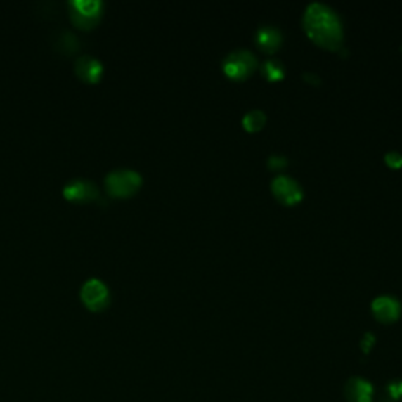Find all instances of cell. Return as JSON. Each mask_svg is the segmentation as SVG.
<instances>
[{
	"instance_id": "6da1fadb",
	"label": "cell",
	"mask_w": 402,
	"mask_h": 402,
	"mask_svg": "<svg viewBox=\"0 0 402 402\" xmlns=\"http://www.w3.org/2000/svg\"><path fill=\"white\" fill-rule=\"evenodd\" d=\"M308 38L327 51H338L343 44V27L337 13L323 4H311L304 16Z\"/></svg>"
},
{
	"instance_id": "7a4b0ae2",
	"label": "cell",
	"mask_w": 402,
	"mask_h": 402,
	"mask_svg": "<svg viewBox=\"0 0 402 402\" xmlns=\"http://www.w3.org/2000/svg\"><path fill=\"white\" fill-rule=\"evenodd\" d=\"M142 186L140 173L129 169H118L105 176V189L112 197L124 198L136 193Z\"/></svg>"
},
{
	"instance_id": "3957f363",
	"label": "cell",
	"mask_w": 402,
	"mask_h": 402,
	"mask_svg": "<svg viewBox=\"0 0 402 402\" xmlns=\"http://www.w3.org/2000/svg\"><path fill=\"white\" fill-rule=\"evenodd\" d=\"M70 13L72 22L76 25L82 29H91L103 16V2L99 0H71Z\"/></svg>"
},
{
	"instance_id": "277c9868",
	"label": "cell",
	"mask_w": 402,
	"mask_h": 402,
	"mask_svg": "<svg viewBox=\"0 0 402 402\" xmlns=\"http://www.w3.org/2000/svg\"><path fill=\"white\" fill-rule=\"evenodd\" d=\"M257 70V58L249 51H236L230 53L223 62V72L233 80H244Z\"/></svg>"
},
{
	"instance_id": "5b68a950",
	"label": "cell",
	"mask_w": 402,
	"mask_h": 402,
	"mask_svg": "<svg viewBox=\"0 0 402 402\" xmlns=\"http://www.w3.org/2000/svg\"><path fill=\"white\" fill-rule=\"evenodd\" d=\"M80 297L85 304L86 308H90L91 311H100L110 304V292L109 287L105 286L104 281L98 278L86 280L82 291H80Z\"/></svg>"
},
{
	"instance_id": "8992f818",
	"label": "cell",
	"mask_w": 402,
	"mask_h": 402,
	"mask_svg": "<svg viewBox=\"0 0 402 402\" xmlns=\"http://www.w3.org/2000/svg\"><path fill=\"white\" fill-rule=\"evenodd\" d=\"M272 192L275 198L283 205H297L304 197L299 183L291 179L290 176H278L273 179Z\"/></svg>"
},
{
	"instance_id": "52a82bcc",
	"label": "cell",
	"mask_w": 402,
	"mask_h": 402,
	"mask_svg": "<svg viewBox=\"0 0 402 402\" xmlns=\"http://www.w3.org/2000/svg\"><path fill=\"white\" fill-rule=\"evenodd\" d=\"M63 195L71 201H95L99 200V189L91 181L72 179L63 187Z\"/></svg>"
},
{
	"instance_id": "ba28073f",
	"label": "cell",
	"mask_w": 402,
	"mask_h": 402,
	"mask_svg": "<svg viewBox=\"0 0 402 402\" xmlns=\"http://www.w3.org/2000/svg\"><path fill=\"white\" fill-rule=\"evenodd\" d=\"M372 314L379 323L391 324L394 320H398L401 316V305L396 299L382 296L372 302Z\"/></svg>"
},
{
	"instance_id": "9c48e42d",
	"label": "cell",
	"mask_w": 402,
	"mask_h": 402,
	"mask_svg": "<svg viewBox=\"0 0 402 402\" xmlns=\"http://www.w3.org/2000/svg\"><path fill=\"white\" fill-rule=\"evenodd\" d=\"M74 71L80 79L85 80V82H98L100 76H103L104 66L98 58L84 53V56H79L76 58Z\"/></svg>"
},
{
	"instance_id": "30bf717a",
	"label": "cell",
	"mask_w": 402,
	"mask_h": 402,
	"mask_svg": "<svg viewBox=\"0 0 402 402\" xmlns=\"http://www.w3.org/2000/svg\"><path fill=\"white\" fill-rule=\"evenodd\" d=\"M347 393L352 402H371L374 388L368 380L352 379L347 385Z\"/></svg>"
},
{
	"instance_id": "8fae6325",
	"label": "cell",
	"mask_w": 402,
	"mask_h": 402,
	"mask_svg": "<svg viewBox=\"0 0 402 402\" xmlns=\"http://www.w3.org/2000/svg\"><path fill=\"white\" fill-rule=\"evenodd\" d=\"M257 44L264 52H275L281 44V33L275 27H263L257 35Z\"/></svg>"
},
{
	"instance_id": "7c38bea8",
	"label": "cell",
	"mask_w": 402,
	"mask_h": 402,
	"mask_svg": "<svg viewBox=\"0 0 402 402\" xmlns=\"http://www.w3.org/2000/svg\"><path fill=\"white\" fill-rule=\"evenodd\" d=\"M56 48L57 51L68 53L70 56V53H74L80 49V39L74 35V33L63 30V32H60V35L56 39Z\"/></svg>"
},
{
	"instance_id": "4fadbf2b",
	"label": "cell",
	"mask_w": 402,
	"mask_h": 402,
	"mask_svg": "<svg viewBox=\"0 0 402 402\" xmlns=\"http://www.w3.org/2000/svg\"><path fill=\"white\" fill-rule=\"evenodd\" d=\"M242 124H244V129L249 131V132H258L263 129V126L266 124V115L264 112L261 110H252L247 113L242 119Z\"/></svg>"
},
{
	"instance_id": "5bb4252c",
	"label": "cell",
	"mask_w": 402,
	"mask_h": 402,
	"mask_svg": "<svg viewBox=\"0 0 402 402\" xmlns=\"http://www.w3.org/2000/svg\"><path fill=\"white\" fill-rule=\"evenodd\" d=\"M263 72L267 80L277 82V80L285 77V66L281 65V62H278V60H269V62L264 63Z\"/></svg>"
},
{
	"instance_id": "9a60e30c",
	"label": "cell",
	"mask_w": 402,
	"mask_h": 402,
	"mask_svg": "<svg viewBox=\"0 0 402 402\" xmlns=\"http://www.w3.org/2000/svg\"><path fill=\"white\" fill-rule=\"evenodd\" d=\"M385 162L390 169H401L402 167V154L398 151H390L385 156Z\"/></svg>"
},
{
	"instance_id": "2e32d148",
	"label": "cell",
	"mask_w": 402,
	"mask_h": 402,
	"mask_svg": "<svg viewBox=\"0 0 402 402\" xmlns=\"http://www.w3.org/2000/svg\"><path fill=\"white\" fill-rule=\"evenodd\" d=\"M388 393L393 399H401L402 398V382H393V384L388 385Z\"/></svg>"
},
{
	"instance_id": "e0dca14e",
	"label": "cell",
	"mask_w": 402,
	"mask_h": 402,
	"mask_svg": "<svg viewBox=\"0 0 402 402\" xmlns=\"http://www.w3.org/2000/svg\"><path fill=\"white\" fill-rule=\"evenodd\" d=\"M372 346H374V337L371 333H368L365 335V338L363 341H361V349H363V352H370L372 349Z\"/></svg>"
},
{
	"instance_id": "ac0fdd59",
	"label": "cell",
	"mask_w": 402,
	"mask_h": 402,
	"mask_svg": "<svg viewBox=\"0 0 402 402\" xmlns=\"http://www.w3.org/2000/svg\"><path fill=\"white\" fill-rule=\"evenodd\" d=\"M286 159H283V157H271L269 159V167L271 169H281V167H285L286 164Z\"/></svg>"
}]
</instances>
